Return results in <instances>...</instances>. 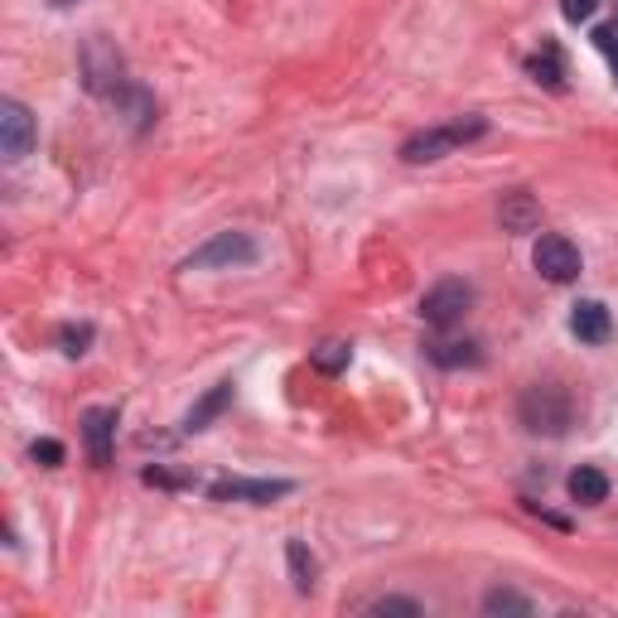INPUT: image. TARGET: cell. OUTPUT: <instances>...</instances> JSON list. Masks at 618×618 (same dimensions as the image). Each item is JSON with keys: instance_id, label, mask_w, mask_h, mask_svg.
<instances>
[{"instance_id": "obj_1", "label": "cell", "mask_w": 618, "mask_h": 618, "mask_svg": "<svg viewBox=\"0 0 618 618\" xmlns=\"http://www.w3.org/2000/svg\"><path fill=\"white\" fill-rule=\"evenodd\" d=\"M483 131H488V121H483V116L440 121V126H426V131H416V136L402 141V160L406 165H435V160H445V155H454L459 145L479 141Z\"/></svg>"}, {"instance_id": "obj_2", "label": "cell", "mask_w": 618, "mask_h": 618, "mask_svg": "<svg viewBox=\"0 0 618 618\" xmlns=\"http://www.w3.org/2000/svg\"><path fill=\"white\" fill-rule=\"evenodd\" d=\"M82 78H88V92L112 97V102H136L141 97L126 82V64H121V54L106 40H88V48H82Z\"/></svg>"}, {"instance_id": "obj_3", "label": "cell", "mask_w": 618, "mask_h": 618, "mask_svg": "<svg viewBox=\"0 0 618 618\" xmlns=\"http://www.w3.org/2000/svg\"><path fill=\"white\" fill-rule=\"evenodd\" d=\"M517 416H523V426L531 435H565L571 430V396H565L561 386H551V382H537V386H527L523 392Z\"/></svg>"}, {"instance_id": "obj_4", "label": "cell", "mask_w": 618, "mask_h": 618, "mask_svg": "<svg viewBox=\"0 0 618 618\" xmlns=\"http://www.w3.org/2000/svg\"><path fill=\"white\" fill-rule=\"evenodd\" d=\"M474 310V285L450 276V281H435L426 295H420V319L430 324V329H454L464 314Z\"/></svg>"}, {"instance_id": "obj_5", "label": "cell", "mask_w": 618, "mask_h": 618, "mask_svg": "<svg viewBox=\"0 0 618 618\" xmlns=\"http://www.w3.org/2000/svg\"><path fill=\"white\" fill-rule=\"evenodd\" d=\"M261 257V247L247 233H217L199 251L184 257V271H213V266H251Z\"/></svg>"}, {"instance_id": "obj_6", "label": "cell", "mask_w": 618, "mask_h": 618, "mask_svg": "<svg viewBox=\"0 0 618 618\" xmlns=\"http://www.w3.org/2000/svg\"><path fill=\"white\" fill-rule=\"evenodd\" d=\"M531 266H537L547 281L565 285V281H575L580 276V247L571 237H561V233H541L537 247H531Z\"/></svg>"}, {"instance_id": "obj_7", "label": "cell", "mask_w": 618, "mask_h": 618, "mask_svg": "<svg viewBox=\"0 0 618 618\" xmlns=\"http://www.w3.org/2000/svg\"><path fill=\"white\" fill-rule=\"evenodd\" d=\"M34 141H40V126H34V112L15 97H5L0 102V155L5 160H24V155L34 150Z\"/></svg>"}, {"instance_id": "obj_8", "label": "cell", "mask_w": 618, "mask_h": 618, "mask_svg": "<svg viewBox=\"0 0 618 618\" xmlns=\"http://www.w3.org/2000/svg\"><path fill=\"white\" fill-rule=\"evenodd\" d=\"M295 488L290 479H217L209 483V498L213 503H276Z\"/></svg>"}, {"instance_id": "obj_9", "label": "cell", "mask_w": 618, "mask_h": 618, "mask_svg": "<svg viewBox=\"0 0 618 618\" xmlns=\"http://www.w3.org/2000/svg\"><path fill=\"white\" fill-rule=\"evenodd\" d=\"M116 406H92L82 411V440H88V459L92 464H112V440H116Z\"/></svg>"}, {"instance_id": "obj_10", "label": "cell", "mask_w": 618, "mask_h": 618, "mask_svg": "<svg viewBox=\"0 0 618 618\" xmlns=\"http://www.w3.org/2000/svg\"><path fill=\"white\" fill-rule=\"evenodd\" d=\"M233 396H237V382H217L213 392H203L199 402H193L184 411V435H199V430H209L217 416H223L227 406H233Z\"/></svg>"}, {"instance_id": "obj_11", "label": "cell", "mask_w": 618, "mask_h": 618, "mask_svg": "<svg viewBox=\"0 0 618 618\" xmlns=\"http://www.w3.org/2000/svg\"><path fill=\"white\" fill-rule=\"evenodd\" d=\"M571 334L580 338V344H609L614 334V314L599 305V300H580V305L571 310Z\"/></svg>"}, {"instance_id": "obj_12", "label": "cell", "mask_w": 618, "mask_h": 618, "mask_svg": "<svg viewBox=\"0 0 618 618\" xmlns=\"http://www.w3.org/2000/svg\"><path fill=\"white\" fill-rule=\"evenodd\" d=\"M498 217H503V233H537L541 227V203L531 199L527 189H513V193H503Z\"/></svg>"}, {"instance_id": "obj_13", "label": "cell", "mask_w": 618, "mask_h": 618, "mask_svg": "<svg viewBox=\"0 0 618 618\" xmlns=\"http://www.w3.org/2000/svg\"><path fill=\"white\" fill-rule=\"evenodd\" d=\"M426 358L435 362V368H479L483 362V348L474 344V338H430L426 344Z\"/></svg>"}, {"instance_id": "obj_14", "label": "cell", "mask_w": 618, "mask_h": 618, "mask_svg": "<svg viewBox=\"0 0 618 618\" xmlns=\"http://www.w3.org/2000/svg\"><path fill=\"white\" fill-rule=\"evenodd\" d=\"M565 493H571V503H580V507H599L609 498V474L595 464H580L575 474L565 479Z\"/></svg>"}, {"instance_id": "obj_15", "label": "cell", "mask_w": 618, "mask_h": 618, "mask_svg": "<svg viewBox=\"0 0 618 618\" xmlns=\"http://www.w3.org/2000/svg\"><path fill=\"white\" fill-rule=\"evenodd\" d=\"M527 72H531V82H541V88L565 92V58H561V48L555 44H541L537 54L527 58Z\"/></svg>"}, {"instance_id": "obj_16", "label": "cell", "mask_w": 618, "mask_h": 618, "mask_svg": "<svg viewBox=\"0 0 618 618\" xmlns=\"http://www.w3.org/2000/svg\"><path fill=\"white\" fill-rule=\"evenodd\" d=\"M310 362H314V372H324V378H338V372H348V362H353V344L324 338L319 348H310Z\"/></svg>"}, {"instance_id": "obj_17", "label": "cell", "mask_w": 618, "mask_h": 618, "mask_svg": "<svg viewBox=\"0 0 618 618\" xmlns=\"http://www.w3.org/2000/svg\"><path fill=\"white\" fill-rule=\"evenodd\" d=\"M285 561H290V580H295V589H300V595H310V589H314V575H319V561H314L310 547H305L300 537L285 541Z\"/></svg>"}, {"instance_id": "obj_18", "label": "cell", "mask_w": 618, "mask_h": 618, "mask_svg": "<svg viewBox=\"0 0 618 618\" xmlns=\"http://www.w3.org/2000/svg\"><path fill=\"white\" fill-rule=\"evenodd\" d=\"M483 614H517V618H527L531 614V599L527 595H517V589H488L483 595Z\"/></svg>"}, {"instance_id": "obj_19", "label": "cell", "mask_w": 618, "mask_h": 618, "mask_svg": "<svg viewBox=\"0 0 618 618\" xmlns=\"http://www.w3.org/2000/svg\"><path fill=\"white\" fill-rule=\"evenodd\" d=\"M368 614H406V618H420L426 609H420L416 599H396V595H382V599H372V604H368Z\"/></svg>"}, {"instance_id": "obj_20", "label": "cell", "mask_w": 618, "mask_h": 618, "mask_svg": "<svg viewBox=\"0 0 618 618\" xmlns=\"http://www.w3.org/2000/svg\"><path fill=\"white\" fill-rule=\"evenodd\" d=\"M58 338H64V353L78 358V353H88V344H92V324H68Z\"/></svg>"}, {"instance_id": "obj_21", "label": "cell", "mask_w": 618, "mask_h": 618, "mask_svg": "<svg viewBox=\"0 0 618 618\" xmlns=\"http://www.w3.org/2000/svg\"><path fill=\"white\" fill-rule=\"evenodd\" d=\"M141 483H150V488H193V479H184V474H169V469H141Z\"/></svg>"}, {"instance_id": "obj_22", "label": "cell", "mask_w": 618, "mask_h": 618, "mask_svg": "<svg viewBox=\"0 0 618 618\" xmlns=\"http://www.w3.org/2000/svg\"><path fill=\"white\" fill-rule=\"evenodd\" d=\"M595 44H599V54L614 64V78H618V24H599V30H595Z\"/></svg>"}, {"instance_id": "obj_23", "label": "cell", "mask_w": 618, "mask_h": 618, "mask_svg": "<svg viewBox=\"0 0 618 618\" xmlns=\"http://www.w3.org/2000/svg\"><path fill=\"white\" fill-rule=\"evenodd\" d=\"M30 454L40 459L44 469H58V464H64V445H58V440H34V450H30Z\"/></svg>"}, {"instance_id": "obj_24", "label": "cell", "mask_w": 618, "mask_h": 618, "mask_svg": "<svg viewBox=\"0 0 618 618\" xmlns=\"http://www.w3.org/2000/svg\"><path fill=\"white\" fill-rule=\"evenodd\" d=\"M599 10V0H561V15L571 20V24H580V20H589Z\"/></svg>"}, {"instance_id": "obj_25", "label": "cell", "mask_w": 618, "mask_h": 618, "mask_svg": "<svg viewBox=\"0 0 618 618\" xmlns=\"http://www.w3.org/2000/svg\"><path fill=\"white\" fill-rule=\"evenodd\" d=\"M48 5H58V10H64V5H78V0H48Z\"/></svg>"}]
</instances>
